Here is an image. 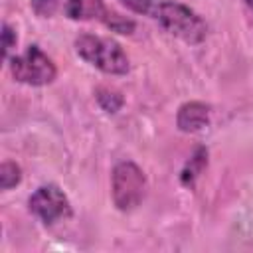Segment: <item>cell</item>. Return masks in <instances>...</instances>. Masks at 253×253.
<instances>
[{
	"label": "cell",
	"mask_w": 253,
	"mask_h": 253,
	"mask_svg": "<svg viewBox=\"0 0 253 253\" xmlns=\"http://www.w3.org/2000/svg\"><path fill=\"white\" fill-rule=\"evenodd\" d=\"M73 45H75L77 55L85 63L97 67L103 73L125 75L130 69L128 55L125 53L121 43L111 38H103V36H95V34H81L75 38Z\"/></svg>",
	"instance_id": "1"
},
{
	"label": "cell",
	"mask_w": 253,
	"mask_h": 253,
	"mask_svg": "<svg viewBox=\"0 0 253 253\" xmlns=\"http://www.w3.org/2000/svg\"><path fill=\"white\" fill-rule=\"evenodd\" d=\"M154 20H158V24L168 34L190 45L202 43L208 36V24L204 22V18L190 6L176 0H162Z\"/></svg>",
	"instance_id": "2"
},
{
	"label": "cell",
	"mask_w": 253,
	"mask_h": 253,
	"mask_svg": "<svg viewBox=\"0 0 253 253\" xmlns=\"http://www.w3.org/2000/svg\"><path fill=\"white\" fill-rule=\"evenodd\" d=\"M148 182L140 166L130 160H123L111 174V198L117 210L130 211L138 208L146 196Z\"/></svg>",
	"instance_id": "3"
},
{
	"label": "cell",
	"mask_w": 253,
	"mask_h": 253,
	"mask_svg": "<svg viewBox=\"0 0 253 253\" xmlns=\"http://www.w3.org/2000/svg\"><path fill=\"white\" fill-rule=\"evenodd\" d=\"M10 73L18 83L42 87L55 79L57 69L51 57H47L38 45H28L24 53L10 57Z\"/></svg>",
	"instance_id": "4"
},
{
	"label": "cell",
	"mask_w": 253,
	"mask_h": 253,
	"mask_svg": "<svg viewBox=\"0 0 253 253\" xmlns=\"http://www.w3.org/2000/svg\"><path fill=\"white\" fill-rule=\"evenodd\" d=\"M28 206H30V211L43 225H53L57 221H65L73 213L71 204H69V198L55 184H43V186H40L30 196Z\"/></svg>",
	"instance_id": "5"
},
{
	"label": "cell",
	"mask_w": 253,
	"mask_h": 253,
	"mask_svg": "<svg viewBox=\"0 0 253 253\" xmlns=\"http://www.w3.org/2000/svg\"><path fill=\"white\" fill-rule=\"evenodd\" d=\"M63 10L71 20H97L117 34L134 32V22L107 8L103 0H63Z\"/></svg>",
	"instance_id": "6"
},
{
	"label": "cell",
	"mask_w": 253,
	"mask_h": 253,
	"mask_svg": "<svg viewBox=\"0 0 253 253\" xmlns=\"http://www.w3.org/2000/svg\"><path fill=\"white\" fill-rule=\"evenodd\" d=\"M210 123V107L202 101H188L176 113V126L182 132H198Z\"/></svg>",
	"instance_id": "7"
},
{
	"label": "cell",
	"mask_w": 253,
	"mask_h": 253,
	"mask_svg": "<svg viewBox=\"0 0 253 253\" xmlns=\"http://www.w3.org/2000/svg\"><path fill=\"white\" fill-rule=\"evenodd\" d=\"M206 166H208V148L206 146H198L192 152V156L186 160L184 168L180 170V184L186 186V188H194L196 180L206 170Z\"/></svg>",
	"instance_id": "8"
},
{
	"label": "cell",
	"mask_w": 253,
	"mask_h": 253,
	"mask_svg": "<svg viewBox=\"0 0 253 253\" xmlns=\"http://www.w3.org/2000/svg\"><path fill=\"white\" fill-rule=\"evenodd\" d=\"M95 99H97L99 107H101L105 113H109V115L119 113V109H121L123 103H125L123 95H121L117 89H111V87H99V89L95 91Z\"/></svg>",
	"instance_id": "9"
},
{
	"label": "cell",
	"mask_w": 253,
	"mask_h": 253,
	"mask_svg": "<svg viewBox=\"0 0 253 253\" xmlns=\"http://www.w3.org/2000/svg\"><path fill=\"white\" fill-rule=\"evenodd\" d=\"M22 180V170L16 162L6 160L0 164V188L2 190H12L14 186H18Z\"/></svg>",
	"instance_id": "10"
},
{
	"label": "cell",
	"mask_w": 253,
	"mask_h": 253,
	"mask_svg": "<svg viewBox=\"0 0 253 253\" xmlns=\"http://www.w3.org/2000/svg\"><path fill=\"white\" fill-rule=\"evenodd\" d=\"M123 6H126L128 10L136 12V14H144V16H150L154 18L162 0H121Z\"/></svg>",
	"instance_id": "11"
},
{
	"label": "cell",
	"mask_w": 253,
	"mask_h": 253,
	"mask_svg": "<svg viewBox=\"0 0 253 253\" xmlns=\"http://www.w3.org/2000/svg\"><path fill=\"white\" fill-rule=\"evenodd\" d=\"M30 6L40 18H51L59 6V0H30Z\"/></svg>",
	"instance_id": "12"
},
{
	"label": "cell",
	"mask_w": 253,
	"mask_h": 253,
	"mask_svg": "<svg viewBox=\"0 0 253 253\" xmlns=\"http://www.w3.org/2000/svg\"><path fill=\"white\" fill-rule=\"evenodd\" d=\"M16 43H18V36H16L14 28L4 22L2 24V55H4V59H8V55L16 47Z\"/></svg>",
	"instance_id": "13"
},
{
	"label": "cell",
	"mask_w": 253,
	"mask_h": 253,
	"mask_svg": "<svg viewBox=\"0 0 253 253\" xmlns=\"http://www.w3.org/2000/svg\"><path fill=\"white\" fill-rule=\"evenodd\" d=\"M243 2H245V6L249 8V12L253 14V0H243Z\"/></svg>",
	"instance_id": "14"
}]
</instances>
